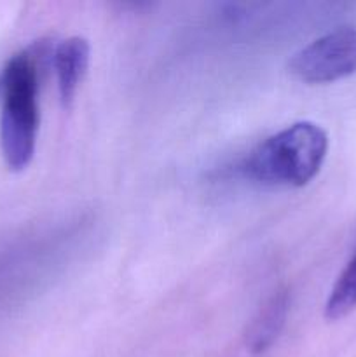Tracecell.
<instances>
[{"mask_svg":"<svg viewBox=\"0 0 356 357\" xmlns=\"http://www.w3.org/2000/svg\"><path fill=\"white\" fill-rule=\"evenodd\" d=\"M38 65L34 52L13 56L0 73V150L21 171L35 153L38 132Z\"/></svg>","mask_w":356,"mask_h":357,"instance_id":"1","label":"cell"},{"mask_svg":"<svg viewBox=\"0 0 356 357\" xmlns=\"http://www.w3.org/2000/svg\"><path fill=\"white\" fill-rule=\"evenodd\" d=\"M327 152V131L300 121L255 146L241 167L244 176L260 183L302 187L316 176Z\"/></svg>","mask_w":356,"mask_h":357,"instance_id":"2","label":"cell"},{"mask_svg":"<svg viewBox=\"0 0 356 357\" xmlns=\"http://www.w3.org/2000/svg\"><path fill=\"white\" fill-rule=\"evenodd\" d=\"M288 68L307 84H327L356 73V26H339L293 52Z\"/></svg>","mask_w":356,"mask_h":357,"instance_id":"3","label":"cell"},{"mask_svg":"<svg viewBox=\"0 0 356 357\" xmlns=\"http://www.w3.org/2000/svg\"><path fill=\"white\" fill-rule=\"evenodd\" d=\"M89 42L77 35L65 38L54 47L52 63H54L59 98L65 107L72 103L79 89L80 80L89 65Z\"/></svg>","mask_w":356,"mask_h":357,"instance_id":"4","label":"cell"},{"mask_svg":"<svg viewBox=\"0 0 356 357\" xmlns=\"http://www.w3.org/2000/svg\"><path fill=\"white\" fill-rule=\"evenodd\" d=\"M288 305V291L279 289L258 310L257 317L248 328L246 333V345L253 354H260L274 344V340L279 337L283 326H285Z\"/></svg>","mask_w":356,"mask_h":357,"instance_id":"5","label":"cell"},{"mask_svg":"<svg viewBox=\"0 0 356 357\" xmlns=\"http://www.w3.org/2000/svg\"><path fill=\"white\" fill-rule=\"evenodd\" d=\"M356 309V255L351 258L344 271L335 281L327 303H325V317L337 321L351 314Z\"/></svg>","mask_w":356,"mask_h":357,"instance_id":"6","label":"cell"}]
</instances>
